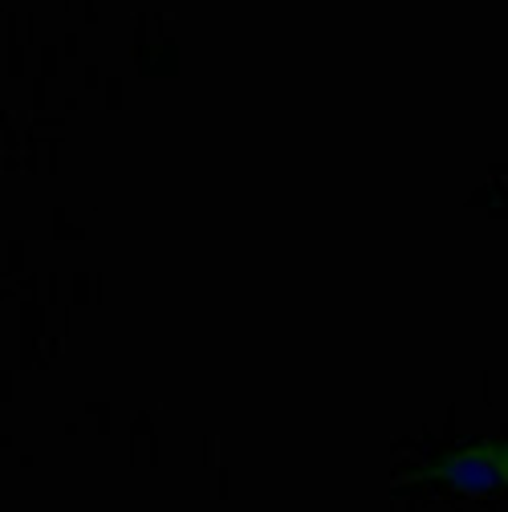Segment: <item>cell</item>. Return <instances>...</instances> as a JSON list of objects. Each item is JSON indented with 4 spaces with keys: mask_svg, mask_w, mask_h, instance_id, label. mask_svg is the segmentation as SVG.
<instances>
[{
    "mask_svg": "<svg viewBox=\"0 0 508 512\" xmlns=\"http://www.w3.org/2000/svg\"><path fill=\"white\" fill-rule=\"evenodd\" d=\"M395 488L415 484H448L456 492H500L508 488V443L504 439H476L460 443L456 452L439 456L435 464H423L415 472H403L391 480Z\"/></svg>",
    "mask_w": 508,
    "mask_h": 512,
    "instance_id": "cell-1",
    "label": "cell"
}]
</instances>
